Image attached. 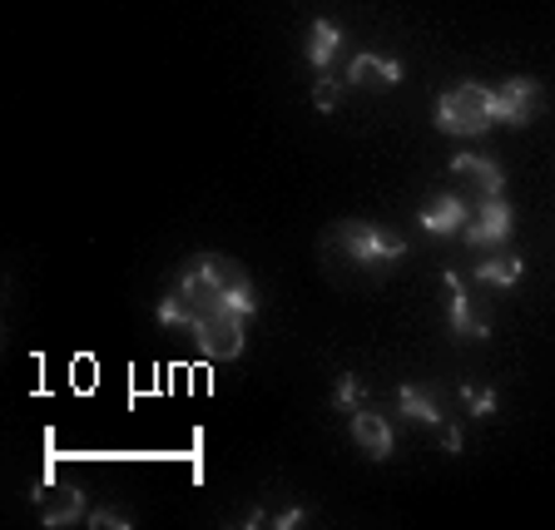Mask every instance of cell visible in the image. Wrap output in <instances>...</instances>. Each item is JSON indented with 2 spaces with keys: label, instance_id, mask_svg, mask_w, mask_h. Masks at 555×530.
Returning <instances> with one entry per match:
<instances>
[{
  "label": "cell",
  "instance_id": "obj_21",
  "mask_svg": "<svg viewBox=\"0 0 555 530\" xmlns=\"http://www.w3.org/2000/svg\"><path fill=\"white\" fill-rule=\"evenodd\" d=\"M441 441H447V451H451V456L462 451V431H456V427H447V431H441Z\"/></svg>",
  "mask_w": 555,
  "mask_h": 530
},
{
  "label": "cell",
  "instance_id": "obj_1",
  "mask_svg": "<svg viewBox=\"0 0 555 530\" xmlns=\"http://www.w3.org/2000/svg\"><path fill=\"white\" fill-rule=\"evenodd\" d=\"M406 254V238H397L392 229H372V223L343 219L323 233V258L337 273H358V268H387Z\"/></svg>",
  "mask_w": 555,
  "mask_h": 530
},
{
  "label": "cell",
  "instance_id": "obj_13",
  "mask_svg": "<svg viewBox=\"0 0 555 530\" xmlns=\"http://www.w3.org/2000/svg\"><path fill=\"white\" fill-rule=\"evenodd\" d=\"M337 46H343V30H337L333 21H312V25H308V65H312V69H323V75H327V65H333Z\"/></svg>",
  "mask_w": 555,
  "mask_h": 530
},
{
  "label": "cell",
  "instance_id": "obj_11",
  "mask_svg": "<svg viewBox=\"0 0 555 530\" xmlns=\"http://www.w3.org/2000/svg\"><path fill=\"white\" fill-rule=\"evenodd\" d=\"M466 219H472V208H466L456 194H437L422 204V229L427 233H462Z\"/></svg>",
  "mask_w": 555,
  "mask_h": 530
},
{
  "label": "cell",
  "instance_id": "obj_20",
  "mask_svg": "<svg viewBox=\"0 0 555 530\" xmlns=\"http://www.w3.org/2000/svg\"><path fill=\"white\" fill-rule=\"evenodd\" d=\"M298 520H302V510L293 506V510H283V516H273V526H278V530H288V526H298Z\"/></svg>",
  "mask_w": 555,
  "mask_h": 530
},
{
  "label": "cell",
  "instance_id": "obj_5",
  "mask_svg": "<svg viewBox=\"0 0 555 530\" xmlns=\"http://www.w3.org/2000/svg\"><path fill=\"white\" fill-rule=\"evenodd\" d=\"M545 104V90L541 80L520 75V80H506L501 90H491V109H496V125H531L541 115Z\"/></svg>",
  "mask_w": 555,
  "mask_h": 530
},
{
  "label": "cell",
  "instance_id": "obj_15",
  "mask_svg": "<svg viewBox=\"0 0 555 530\" xmlns=\"http://www.w3.org/2000/svg\"><path fill=\"white\" fill-rule=\"evenodd\" d=\"M476 277H481L486 288H511V283H520V277H526V263H520L516 254H506V258H486V263L476 268Z\"/></svg>",
  "mask_w": 555,
  "mask_h": 530
},
{
  "label": "cell",
  "instance_id": "obj_4",
  "mask_svg": "<svg viewBox=\"0 0 555 530\" xmlns=\"http://www.w3.org/2000/svg\"><path fill=\"white\" fill-rule=\"evenodd\" d=\"M194 342L204 358H219V362H233L243 358V347H248V333H243V312H214L204 323L194 327Z\"/></svg>",
  "mask_w": 555,
  "mask_h": 530
},
{
  "label": "cell",
  "instance_id": "obj_19",
  "mask_svg": "<svg viewBox=\"0 0 555 530\" xmlns=\"http://www.w3.org/2000/svg\"><path fill=\"white\" fill-rule=\"evenodd\" d=\"M90 526H100V530H129V516H125V510H115V506H104V510H94V516H90Z\"/></svg>",
  "mask_w": 555,
  "mask_h": 530
},
{
  "label": "cell",
  "instance_id": "obj_9",
  "mask_svg": "<svg viewBox=\"0 0 555 530\" xmlns=\"http://www.w3.org/2000/svg\"><path fill=\"white\" fill-rule=\"evenodd\" d=\"M352 441H358V451L367 462H387L392 456V427L377 412H352Z\"/></svg>",
  "mask_w": 555,
  "mask_h": 530
},
{
  "label": "cell",
  "instance_id": "obj_2",
  "mask_svg": "<svg viewBox=\"0 0 555 530\" xmlns=\"http://www.w3.org/2000/svg\"><path fill=\"white\" fill-rule=\"evenodd\" d=\"M437 125L456 139H472V134H481V129H491L496 125L491 90H481V85H451L437 100Z\"/></svg>",
  "mask_w": 555,
  "mask_h": 530
},
{
  "label": "cell",
  "instance_id": "obj_10",
  "mask_svg": "<svg viewBox=\"0 0 555 530\" xmlns=\"http://www.w3.org/2000/svg\"><path fill=\"white\" fill-rule=\"evenodd\" d=\"M402 80V65L387 55H372V50H362L352 65H347V85H367V90H392V85Z\"/></svg>",
  "mask_w": 555,
  "mask_h": 530
},
{
  "label": "cell",
  "instance_id": "obj_14",
  "mask_svg": "<svg viewBox=\"0 0 555 530\" xmlns=\"http://www.w3.org/2000/svg\"><path fill=\"white\" fill-rule=\"evenodd\" d=\"M397 406H402V416H412V422L441 427V402H437V392H427V387H402V392H397Z\"/></svg>",
  "mask_w": 555,
  "mask_h": 530
},
{
  "label": "cell",
  "instance_id": "obj_12",
  "mask_svg": "<svg viewBox=\"0 0 555 530\" xmlns=\"http://www.w3.org/2000/svg\"><path fill=\"white\" fill-rule=\"evenodd\" d=\"M441 283H447V293H451V312H447V318H451V333H456V337H481V342H486V337H491V327H486L481 318L472 312V298H466V283H462L456 273H447Z\"/></svg>",
  "mask_w": 555,
  "mask_h": 530
},
{
  "label": "cell",
  "instance_id": "obj_8",
  "mask_svg": "<svg viewBox=\"0 0 555 530\" xmlns=\"http://www.w3.org/2000/svg\"><path fill=\"white\" fill-rule=\"evenodd\" d=\"M198 263H204V273L214 277V283H219L223 293H229L233 308H238L243 318L254 312V288H248V273H243V268L233 263V258H223V254H198Z\"/></svg>",
  "mask_w": 555,
  "mask_h": 530
},
{
  "label": "cell",
  "instance_id": "obj_18",
  "mask_svg": "<svg viewBox=\"0 0 555 530\" xmlns=\"http://www.w3.org/2000/svg\"><path fill=\"white\" fill-rule=\"evenodd\" d=\"M333 406H337V412H358V377H352V372H343V377H337Z\"/></svg>",
  "mask_w": 555,
  "mask_h": 530
},
{
  "label": "cell",
  "instance_id": "obj_6",
  "mask_svg": "<svg viewBox=\"0 0 555 530\" xmlns=\"http://www.w3.org/2000/svg\"><path fill=\"white\" fill-rule=\"evenodd\" d=\"M30 501L40 506V526H75V520H90L85 516V491L80 486H60V481H35Z\"/></svg>",
  "mask_w": 555,
  "mask_h": 530
},
{
  "label": "cell",
  "instance_id": "obj_16",
  "mask_svg": "<svg viewBox=\"0 0 555 530\" xmlns=\"http://www.w3.org/2000/svg\"><path fill=\"white\" fill-rule=\"evenodd\" d=\"M343 90H347V80H318L312 85V104H318V109H337V104H343Z\"/></svg>",
  "mask_w": 555,
  "mask_h": 530
},
{
  "label": "cell",
  "instance_id": "obj_7",
  "mask_svg": "<svg viewBox=\"0 0 555 530\" xmlns=\"http://www.w3.org/2000/svg\"><path fill=\"white\" fill-rule=\"evenodd\" d=\"M462 238L472 243V248H501V243L511 238V204H506V198H491V204L472 208V219H466Z\"/></svg>",
  "mask_w": 555,
  "mask_h": 530
},
{
  "label": "cell",
  "instance_id": "obj_17",
  "mask_svg": "<svg viewBox=\"0 0 555 530\" xmlns=\"http://www.w3.org/2000/svg\"><path fill=\"white\" fill-rule=\"evenodd\" d=\"M462 402H466V412H476V416L496 412V392H486V387H462Z\"/></svg>",
  "mask_w": 555,
  "mask_h": 530
},
{
  "label": "cell",
  "instance_id": "obj_3",
  "mask_svg": "<svg viewBox=\"0 0 555 530\" xmlns=\"http://www.w3.org/2000/svg\"><path fill=\"white\" fill-rule=\"evenodd\" d=\"M501 189H506V173L491 159H481V154H456L451 159V194L462 198L466 208H481L491 198H501Z\"/></svg>",
  "mask_w": 555,
  "mask_h": 530
}]
</instances>
